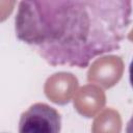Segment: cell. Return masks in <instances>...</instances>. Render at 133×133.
Masks as SVG:
<instances>
[{"label": "cell", "mask_w": 133, "mask_h": 133, "mask_svg": "<svg viewBox=\"0 0 133 133\" xmlns=\"http://www.w3.org/2000/svg\"><path fill=\"white\" fill-rule=\"evenodd\" d=\"M61 116L46 103H34L19 121V133H60Z\"/></svg>", "instance_id": "7a4b0ae2"}, {"label": "cell", "mask_w": 133, "mask_h": 133, "mask_svg": "<svg viewBox=\"0 0 133 133\" xmlns=\"http://www.w3.org/2000/svg\"><path fill=\"white\" fill-rule=\"evenodd\" d=\"M131 23V0H31L19 3L15 31L49 64L83 69L118 50Z\"/></svg>", "instance_id": "6da1fadb"}]
</instances>
